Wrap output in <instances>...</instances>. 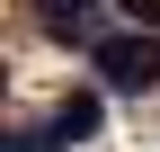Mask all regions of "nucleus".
Returning <instances> with one entry per match:
<instances>
[{
    "label": "nucleus",
    "mask_w": 160,
    "mask_h": 152,
    "mask_svg": "<svg viewBox=\"0 0 160 152\" xmlns=\"http://www.w3.org/2000/svg\"><path fill=\"white\" fill-rule=\"evenodd\" d=\"M98 72H107V90H151L160 81V45L151 36H98Z\"/></svg>",
    "instance_id": "1"
},
{
    "label": "nucleus",
    "mask_w": 160,
    "mask_h": 152,
    "mask_svg": "<svg viewBox=\"0 0 160 152\" xmlns=\"http://www.w3.org/2000/svg\"><path fill=\"white\" fill-rule=\"evenodd\" d=\"M98 117H107V107H98L89 90H71V99L53 107V134H62V143H89V134H98Z\"/></svg>",
    "instance_id": "2"
},
{
    "label": "nucleus",
    "mask_w": 160,
    "mask_h": 152,
    "mask_svg": "<svg viewBox=\"0 0 160 152\" xmlns=\"http://www.w3.org/2000/svg\"><path fill=\"white\" fill-rule=\"evenodd\" d=\"M89 9H98V0H45V18L62 36H80V45H98V36H89Z\"/></svg>",
    "instance_id": "3"
},
{
    "label": "nucleus",
    "mask_w": 160,
    "mask_h": 152,
    "mask_svg": "<svg viewBox=\"0 0 160 152\" xmlns=\"http://www.w3.org/2000/svg\"><path fill=\"white\" fill-rule=\"evenodd\" d=\"M116 9H125V27H133V36H160V0H116Z\"/></svg>",
    "instance_id": "4"
},
{
    "label": "nucleus",
    "mask_w": 160,
    "mask_h": 152,
    "mask_svg": "<svg viewBox=\"0 0 160 152\" xmlns=\"http://www.w3.org/2000/svg\"><path fill=\"white\" fill-rule=\"evenodd\" d=\"M0 152H62V134H53V125H45V134H36V125H27V134H9Z\"/></svg>",
    "instance_id": "5"
}]
</instances>
